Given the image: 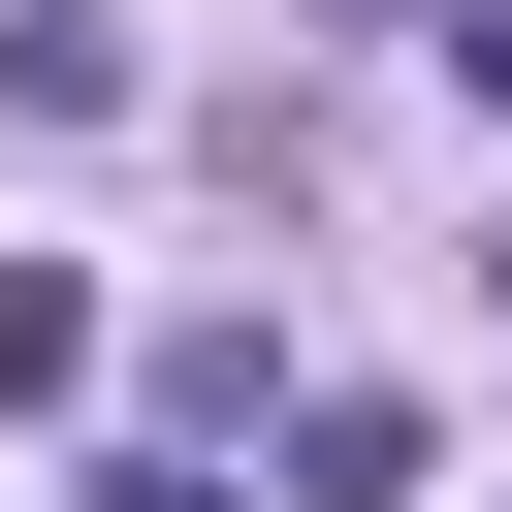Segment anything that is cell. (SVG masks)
<instances>
[{"mask_svg":"<svg viewBox=\"0 0 512 512\" xmlns=\"http://www.w3.org/2000/svg\"><path fill=\"white\" fill-rule=\"evenodd\" d=\"M160 448H288V352L256 320H160Z\"/></svg>","mask_w":512,"mask_h":512,"instance_id":"obj_2","label":"cell"},{"mask_svg":"<svg viewBox=\"0 0 512 512\" xmlns=\"http://www.w3.org/2000/svg\"><path fill=\"white\" fill-rule=\"evenodd\" d=\"M480 288H512V256H480Z\"/></svg>","mask_w":512,"mask_h":512,"instance_id":"obj_6","label":"cell"},{"mask_svg":"<svg viewBox=\"0 0 512 512\" xmlns=\"http://www.w3.org/2000/svg\"><path fill=\"white\" fill-rule=\"evenodd\" d=\"M64 384H96V288H64V256H0V416H64Z\"/></svg>","mask_w":512,"mask_h":512,"instance_id":"obj_3","label":"cell"},{"mask_svg":"<svg viewBox=\"0 0 512 512\" xmlns=\"http://www.w3.org/2000/svg\"><path fill=\"white\" fill-rule=\"evenodd\" d=\"M448 448H416V384H288V512H416Z\"/></svg>","mask_w":512,"mask_h":512,"instance_id":"obj_1","label":"cell"},{"mask_svg":"<svg viewBox=\"0 0 512 512\" xmlns=\"http://www.w3.org/2000/svg\"><path fill=\"white\" fill-rule=\"evenodd\" d=\"M448 64H480V128H512V0H448Z\"/></svg>","mask_w":512,"mask_h":512,"instance_id":"obj_5","label":"cell"},{"mask_svg":"<svg viewBox=\"0 0 512 512\" xmlns=\"http://www.w3.org/2000/svg\"><path fill=\"white\" fill-rule=\"evenodd\" d=\"M64 512H224V448H160V416H128V448H96Z\"/></svg>","mask_w":512,"mask_h":512,"instance_id":"obj_4","label":"cell"}]
</instances>
